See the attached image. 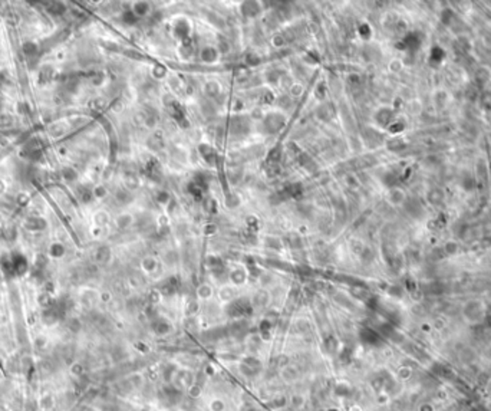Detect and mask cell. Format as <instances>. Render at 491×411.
Instances as JSON below:
<instances>
[{"mask_svg":"<svg viewBox=\"0 0 491 411\" xmlns=\"http://www.w3.org/2000/svg\"><path fill=\"white\" fill-rule=\"evenodd\" d=\"M463 315L470 323H480L486 319V305L480 299H470L463 306Z\"/></svg>","mask_w":491,"mask_h":411,"instance_id":"cell-1","label":"cell"},{"mask_svg":"<svg viewBox=\"0 0 491 411\" xmlns=\"http://www.w3.org/2000/svg\"><path fill=\"white\" fill-rule=\"evenodd\" d=\"M10 262H12V270L16 272L18 275H22L26 272L27 269V262L25 259V256H22L20 253H15L10 256Z\"/></svg>","mask_w":491,"mask_h":411,"instance_id":"cell-2","label":"cell"},{"mask_svg":"<svg viewBox=\"0 0 491 411\" xmlns=\"http://www.w3.org/2000/svg\"><path fill=\"white\" fill-rule=\"evenodd\" d=\"M51 253H52V256H56V258H59V256H62V255H63V247H62L60 244H54V246H52V249H51Z\"/></svg>","mask_w":491,"mask_h":411,"instance_id":"cell-3","label":"cell"}]
</instances>
